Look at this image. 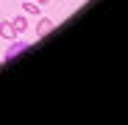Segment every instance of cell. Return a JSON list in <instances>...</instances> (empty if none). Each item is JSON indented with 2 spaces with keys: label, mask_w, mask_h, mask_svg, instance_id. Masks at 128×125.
<instances>
[{
  "label": "cell",
  "mask_w": 128,
  "mask_h": 125,
  "mask_svg": "<svg viewBox=\"0 0 128 125\" xmlns=\"http://www.w3.org/2000/svg\"><path fill=\"white\" fill-rule=\"evenodd\" d=\"M0 36H3V39H17V28H14V22H11V19H3V22H0Z\"/></svg>",
  "instance_id": "3"
},
{
  "label": "cell",
  "mask_w": 128,
  "mask_h": 125,
  "mask_svg": "<svg viewBox=\"0 0 128 125\" xmlns=\"http://www.w3.org/2000/svg\"><path fill=\"white\" fill-rule=\"evenodd\" d=\"M56 28V22L50 17H39V22H36V39H42V36H48L50 31Z\"/></svg>",
  "instance_id": "2"
},
{
  "label": "cell",
  "mask_w": 128,
  "mask_h": 125,
  "mask_svg": "<svg viewBox=\"0 0 128 125\" xmlns=\"http://www.w3.org/2000/svg\"><path fill=\"white\" fill-rule=\"evenodd\" d=\"M39 3L36 0H22V11H25V17H39Z\"/></svg>",
  "instance_id": "4"
},
{
  "label": "cell",
  "mask_w": 128,
  "mask_h": 125,
  "mask_svg": "<svg viewBox=\"0 0 128 125\" xmlns=\"http://www.w3.org/2000/svg\"><path fill=\"white\" fill-rule=\"evenodd\" d=\"M36 3H39V6H48V3H50V0H36Z\"/></svg>",
  "instance_id": "6"
},
{
  "label": "cell",
  "mask_w": 128,
  "mask_h": 125,
  "mask_svg": "<svg viewBox=\"0 0 128 125\" xmlns=\"http://www.w3.org/2000/svg\"><path fill=\"white\" fill-rule=\"evenodd\" d=\"M11 22H14V28H17V33H22V31L28 28V19H25V14H20L17 19H11Z\"/></svg>",
  "instance_id": "5"
},
{
  "label": "cell",
  "mask_w": 128,
  "mask_h": 125,
  "mask_svg": "<svg viewBox=\"0 0 128 125\" xmlns=\"http://www.w3.org/2000/svg\"><path fill=\"white\" fill-rule=\"evenodd\" d=\"M31 45L25 39H11V45H8V50H6V56H3V61H11V58H17L22 50H28Z\"/></svg>",
  "instance_id": "1"
}]
</instances>
